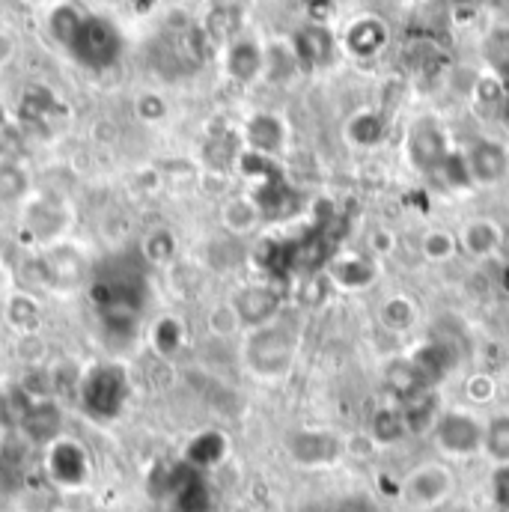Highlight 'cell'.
<instances>
[{"mask_svg": "<svg viewBox=\"0 0 509 512\" xmlns=\"http://www.w3.org/2000/svg\"><path fill=\"white\" fill-rule=\"evenodd\" d=\"M298 352V337L283 322H268L262 328H254L245 343V364L259 379H283L289 376Z\"/></svg>", "mask_w": 509, "mask_h": 512, "instance_id": "cell-1", "label": "cell"}, {"mask_svg": "<svg viewBox=\"0 0 509 512\" xmlns=\"http://www.w3.org/2000/svg\"><path fill=\"white\" fill-rule=\"evenodd\" d=\"M63 48L72 54V60H78L87 69H111L120 60L123 36L108 18L84 12Z\"/></svg>", "mask_w": 509, "mask_h": 512, "instance_id": "cell-2", "label": "cell"}, {"mask_svg": "<svg viewBox=\"0 0 509 512\" xmlns=\"http://www.w3.org/2000/svg\"><path fill=\"white\" fill-rule=\"evenodd\" d=\"M435 447L444 456L453 459H471L483 453V438H486V420H480L468 408H444L435 429L429 432Z\"/></svg>", "mask_w": 509, "mask_h": 512, "instance_id": "cell-3", "label": "cell"}, {"mask_svg": "<svg viewBox=\"0 0 509 512\" xmlns=\"http://www.w3.org/2000/svg\"><path fill=\"white\" fill-rule=\"evenodd\" d=\"M78 390H81V399L90 408V414L108 420V417L120 414L123 402L128 399L126 370L114 367V364H96L93 370H87Z\"/></svg>", "mask_w": 509, "mask_h": 512, "instance_id": "cell-4", "label": "cell"}, {"mask_svg": "<svg viewBox=\"0 0 509 512\" xmlns=\"http://www.w3.org/2000/svg\"><path fill=\"white\" fill-rule=\"evenodd\" d=\"M453 471L444 462H423L405 474L399 498L414 510H435L453 495Z\"/></svg>", "mask_w": 509, "mask_h": 512, "instance_id": "cell-5", "label": "cell"}, {"mask_svg": "<svg viewBox=\"0 0 509 512\" xmlns=\"http://www.w3.org/2000/svg\"><path fill=\"white\" fill-rule=\"evenodd\" d=\"M286 453L301 468H328L346 456V441L328 429H298L286 438Z\"/></svg>", "mask_w": 509, "mask_h": 512, "instance_id": "cell-6", "label": "cell"}, {"mask_svg": "<svg viewBox=\"0 0 509 512\" xmlns=\"http://www.w3.org/2000/svg\"><path fill=\"white\" fill-rule=\"evenodd\" d=\"M405 149H408V164H411L414 170H420V173H438V167H441L444 158L450 155L444 128L438 126L435 120H429V117L411 123V128H408V140H405Z\"/></svg>", "mask_w": 509, "mask_h": 512, "instance_id": "cell-7", "label": "cell"}, {"mask_svg": "<svg viewBox=\"0 0 509 512\" xmlns=\"http://www.w3.org/2000/svg\"><path fill=\"white\" fill-rule=\"evenodd\" d=\"M230 304H233L242 328L254 331V328H262V325H268V322L277 319L280 304H283V295L271 283H248V286H242L230 298Z\"/></svg>", "mask_w": 509, "mask_h": 512, "instance_id": "cell-8", "label": "cell"}, {"mask_svg": "<svg viewBox=\"0 0 509 512\" xmlns=\"http://www.w3.org/2000/svg\"><path fill=\"white\" fill-rule=\"evenodd\" d=\"M468 167L474 185H498L509 176V146L501 140H477L468 152Z\"/></svg>", "mask_w": 509, "mask_h": 512, "instance_id": "cell-9", "label": "cell"}, {"mask_svg": "<svg viewBox=\"0 0 509 512\" xmlns=\"http://www.w3.org/2000/svg\"><path fill=\"white\" fill-rule=\"evenodd\" d=\"M328 280L337 286V289H346V292H361L367 286L376 283L379 277V268H376V259L367 254H337L331 256L328 268H325Z\"/></svg>", "mask_w": 509, "mask_h": 512, "instance_id": "cell-10", "label": "cell"}, {"mask_svg": "<svg viewBox=\"0 0 509 512\" xmlns=\"http://www.w3.org/2000/svg\"><path fill=\"white\" fill-rule=\"evenodd\" d=\"M87 453L72 438H57L48 444V474L63 486H78L87 477Z\"/></svg>", "mask_w": 509, "mask_h": 512, "instance_id": "cell-11", "label": "cell"}, {"mask_svg": "<svg viewBox=\"0 0 509 512\" xmlns=\"http://www.w3.org/2000/svg\"><path fill=\"white\" fill-rule=\"evenodd\" d=\"M501 233H504V224H498L492 218H474L456 233L459 254L471 256V259H489L501 248Z\"/></svg>", "mask_w": 509, "mask_h": 512, "instance_id": "cell-12", "label": "cell"}, {"mask_svg": "<svg viewBox=\"0 0 509 512\" xmlns=\"http://www.w3.org/2000/svg\"><path fill=\"white\" fill-rule=\"evenodd\" d=\"M399 411H402V420H405L408 435H429L435 429V423H438V417H441L444 408H441L438 390L435 387H423L411 399H405L399 405Z\"/></svg>", "mask_w": 509, "mask_h": 512, "instance_id": "cell-13", "label": "cell"}, {"mask_svg": "<svg viewBox=\"0 0 509 512\" xmlns=\"http://www.w3.org/2000/svg\"><path fill=\"white\" fill-rule=\"evenodd\" d=\"M292 51H295V57H298V66H307V69L325 66V63H331V57H334V36H331V30L322 27V24L301 27V30L292 36Z\"/></svg>", "mask_w": 509, "mask_h": 512, "instance_id": "cell-14", "label": "cell"}, {"mask_svg": "<svg viewBox=\"0 0 509 512\" xmlns=\"http://www.w3.org/2000/svg\"><path fill=\"white\" fill-rule=\"evenodd\" d=\"M42 271H45L48 286L69 289V286L84 283L90 265H87V259L78 254L75 248H57V251H51V254L42 259Z\"/></svg>", "mask_w": 509, "mask_h": 512, "instance_id": "cell-15", "label": "cell"}, {"mask_svg": "<svg viewBox=\"0 0 509 512\" xmlns=\"http://www.w3.org/2000/svg\"><path fill=\"white\" fill-rule=\"evenodd\" d=\"M411 361H414V367H417L423 384L426 387H435V384L441 382L456 367V349L450 343H444V340H429V343H423L411 355Z\"/></svg>", "mask_w": 509, "mask_h": 512, "instance_id": "cell-16", "label": "cell"}, {"mask_svg": "<svg viewBox=\"0 0 509 512\" xmlns=\"http://www.w3.org/2000/svg\"><path fill=\"white\" fill-rule=\"evenodd\" d=\"M265 69V51L254 39H233L227 48V75L239 84H251Z\"/></svg>", "mask_w": 509, "mask_h": 512, "instance_id": "cell-17", "label": "cell"}, {"mask_svg": "<svg viewBox=\"0 0 509 512\" xmlns=\"http://www.w3.org/2000/svg\"><path fill=\"white\" fill-rule=\"evenodd\" d=\"M245 140H248L251 152H259V155L271 158L286 143V126L274 114H254L248 120V126H245Z\"/></svg>", "mask_w": 509, "mask_h": 512, "instance_id": "cell-18", "label": "cell"}, {"mask_svg": "<svg viewBox=\"0 0 509 512\" xmlns=\"http://www.w3.org/2000/svg\"><path fill=\"white\" fill-rule=\"evenodd\" d=\"M387 45V27L376 15H361L346 30V48L355 57H376Z\"/></svg>", "mask_w": 509, "mask_h": 512, "instance_id": "cell-19", "label": "cell"}, {"mask_svg": "<svg viewBox=\"0 0 509 512\" xmlns=\"http://www.w3.org/2000/svg\"><path fill=\"white\" fill-rule=\"evenodd\" d=\"M384 387H387V393L402 405L405 399H411L417 390H423L426 384L420 379V373H417V367H414V361H411V355H399V358H390L387 364H384Z\"/></svg>", "mask_w": 509, "mask_h": 512, "instance_id": "cell-20", "label": "cell"}, {"mask_svg": "<svg viewBox=\"0 0 509 512\" xmlns=\"http://www.w3.org/2000/svg\"><path fill=\"white\" fill-rule=\"evenodd\" d=\"M259 221H262V212H259L254 197H233L221 209V224H224L227 236H233V239L254 233Z\"/></svg>", "mask_w": 509, "mask_h": 512, "instance_id": "cell-21", "label": "cell"}, {"mask_svg": "<svg viewBox=\"0 0 509 512\" xmlns=\"http://www.w3.org/2000/svg\"><path fill=\"white\" fill-rule=\"evenodd\" d=\"M21 429L33 441H45V444L57 441L54 438L57 429H60V411H57V405L54 402H33L30 411H27V417L21 420Z\"/></svg>", "mask_w": 509, "mask_h": 512, "instance_id": "cell-22", "label": "cell"}, {"mask_svg": "<svg viewBox=\"0 0 509 512\" xmlns=\"http://www.w3.org/2000/svg\"><path fill=\"white\" fill-rule=\"evenodd\" d=\"M379 322L390 334H408L417 325V304L408 295H387L379 307Z\"/></svg>", "mask_w": 509, "mask_h": 512, "instance_id": "cell-23", "label": "cell"}, {"mask_svg": "<svg viewBox=\"0 0 509 512\" xmlns=\"http://www.w3.org/2000/svg\"><path fill=\"white\" fill-rule=\"evenodd\" d=\"M384 128L387 126H384V117L379 111H358L346 126V137H349V143L370 149V146L382 143Z\"/></svg>", "mask_w": 509, "mask_h": 512, "instance_id": "cell-24", "label": "cell"}, {"mask_svg": "<svg viewBox=\"0 0 509 512\" xmlns=\"http://www.w3.org/2000/svg\"><path fill=\"white\" fill-rule=\"evenodd\" d=\"M483 453H486L495 465L509 468V414H495V417L486 420Z\"/></svg>", "mask_w": 509, "mask_h": 512, "instance_id": "cell-25", "label": "cell"}, {"mask_svg": "<svg viewBox=\"0 0 509 512\" xmlns=\"http://www.w3.org/2000/svg\"><path fill=\"white\" fill-rule=\"evenodd\" d=\"M420 254L426 256L429 262H450L453 256H459V236L453 230L432 227L420 239Z\"/></svg>", "mask_w": 509, "mask_h": 512, "instance_id": "cell-26", "label": "cell"}, {"mask_svg": "<svg viewBox=\"0 0 509 512\" xmlns=\"http://www.w3.org/2000/svg\"><path fill=\"white\" fill-rule=\"evenodd\" d=\"M152 346L161 358H173L179 355V349L185 346V328L176 316H161L152 328Z\"/></svg>", "mask_w": 509, "mask_h": 512, "instance_id": "cell-27", "label": "cell"}, {"mask_svg": "<svg viewBox=\"0 0 509 512\" xmlns=\"http://www.w3.org/2000/svg\"><path fill=\"white\" fill-rule=\"evenodd\" d=\"M408 435L405 429V420H402V411L399 405L396 408H382L373 414V423H370V441L376 444H396Z\"/></svg>", "mask_w": 509, "mask_h": 512, "instance_id": "cell-28", "label": "cell"}, {"mask_svg": "<svg viewBox=\"0 0 509 512\" xmlns=\"http://www.w3.org/2000/svg\"><path fill=\"white\" fill-rule=\"evenodd\" d=\"M268 81L274 84H286L295 72H298V57L292 51V45H271L265 51V69Z\"/></svg>", "mask_w": 509, "mask_h": 512, "instance_id": "cell-29", "label": "cell"}, {"mask_svg": "<svg viewBox=\"0 0 509 512\" xmlns=\"http://www.w3.org/2000/svg\"><path fill=\"white\" fill-rule=\"evenodd\" d=\"M236 30H239V12L233 6H215L203 27L209 42H233Z\"/></svg>", "mask_w": 509, "mask_h": 512, "instance_id": "cell-30", "label": "cell"}, {"mask_svg": "<svg viewBox=\"0 0 509 512\" xmlns=\"http://www.w3.org/2000/svg\"><path fill=\"white\" fill-rule=\"evenodd\" d=\"M27 227H30V233L36 239H51V236H57L66 227V215H63L60 206H36L30 212Z\"/></svg>", "mask_w": 509, "mask_h": 512, "instance_id": "cell-31", "label": "cell"}, {"mask_svg": "<svg viewBox=\"0 0 509 512\" xmlns=\"http://www.w3.org/2000/svg\"><path fill=\"white\" fill-rule=\"evenodd\" d=\"M224 450H227L224 438H221L218 432H206V435H200V438L188 447V462L197 465V468H209V465H215V462L224 456Z\"/></svg>", "mask_w": 509, "mask_h": 512, "instance_id": "cell-32", "label": "cell"}, {"mask_svg": "<svg viewBox=\"0 0 509 512\" xmlns=\"http://www.w3.org/2000/svg\"><path fill=\"white\" fill-rule=\"evenodd\" d=\"M435 176H441V182H444L447 188H471V185H474L468 158H465L462 152H453V149H450V155L444 158V164L438 167Z\"/></svg>", "mask_w": 509, "mask_h": 512, "instance_id": "cell-33", "label": "cell"}, {"mask_svg": "<svg viewBox=\"0 0 509 512\" xmlns=\"http://www.w3.org/2000/svg\"><path fill=\"white\" fill-rule=\"evenodd\" d=\"M239 158H242V152H239V143L233 140V134H218L206 143V161L218 170L239 164Z\"/></svg>", "mask_w": 509, "mask_h": 512, "instance_id": "cell-34", "label": "cell"}, {"mask_svg": "<svg viewBox=\"0 0 509 512\" xmlns=\"http://www.w3.org/2000/svg\"><path fill=\"white\" fill-rule=\"evenodd\" d=\"M39 304L33 301V298H27V295H15L9 304H6V319L21 331H30V328H36L39 325Z\"/></svg>", "mask_w": 509, "mask_h": 512, "instance_id": "cell-35", "label": "cell"}, {"mask_svg": "<svg viewBox=\"0 0 509 512\" xmlns=\"http://www.w3.org/2000/svg\"><path fill=\"white\" fill-rule=\"evenodd\" d=\"M140 254L146 256L149 262H167V259H173L176 256V239H173V233L170 230L149 233L143 239V245H140Z\"/></svg>", "mask_w": 509, "mask_h": 512, "instance_id": "cell-36", "label": "cell"}, {"mask_svg": "<svg viewBox=\"0 0 509 512\" xmlns=\"http://www.w3.org/2000/svg\"><path fill=\"white\" fill-rule=\"evenodd\" d=\"M27 191V176L15 164H0V203H18Z\"/></svg>", "mask_w": 509, "mask_h": 512, "instance_id": "cell-37", "label": "cell"}, {"mask_svg": "<svg viewBox=\"0 0 509 512\" xmlns=\"http://www.w3.org/2000/svg\"><path fill=\"white\" fill-rule=\"evenodd\" d=\"M206 325H209V331H212V334H218V337H230V334H236V331L242 328V322H239V316H236V310H233V304H230V301H227V304L212 307V310H209Z\"/></svg>", "mask_w": 509, "mask_h": 512, "instance_id": "cell-38", "label": "cell"}, {"mask_svg": "<svg viewBox=\"0 0 509 512\" xmlns=\"http://www.w3.org/2000/svg\"><path fill=\"white\" fill-rule=\"evenodd\" d=\"M465 393H468V399L474 402V405H486V402H492L495 399V393H498V382H495V376H489V373H474V376H468V382H465Z\"/></svg>", "mask_w": 509, "mask_h": 512, "instance_id": "cell-39", "label": "cell"}, {"mask_svg": "<svg viewBox=\"0 0 509 512\" xmlns=\"http://www.w3.org/2000/svg\"><path fill=\"white\" fill-rule=\"evenodd\" d=\"M486 57H489V63H492V66H498V69L509 66V30L507 27H498V30H492V33H489V39H486Z\"/></svg>", "mask_w": 509, "mask_h": 512, "instance_id": "cell-40", "label": "cell"}, {"mask_svg": "<svg viewBox=\"0 0 509 512\" xmlns=\"http://www.w3.org/2000/svg\"><path fill=\"white\" fill-rule=\"evenodd\" d=\"M331 286H334V283L328 280V274H313V277H307L304 286H301V301H304L307 307H319V304L328 298Z\"/></svg>", "mask_w": 509, "mask_h": 512, "instance_id": "cell-41", "label": "cell"}, {"mask_svg": "<svg viewBox=\"0 0 509 512\" xmlns=\"http://www.w3.org/2000/svg\"><path fill=\"white\" fill-rule=\"evenodd\" d=\"M477 99L483 105H501L507 99V90H504V84L495 75H489V78H480L477 81Z\"/></svg>", "mask_w": 509, "mask_h": 512, "instance_id": "cell-42", "label": "cell"}, {"mask_svg": "<svg viewBox=\"0 0 509 512\" xmlns=\"http://www.w3.org/2000/svg\"><path fill=\"white\" fill-rule=\"evenodd\" d=\"M167 114V108H164V102L158 99V96H143V99H137V117H143L146 123H155V120H161Z\"/></svg>", "mask_w": 509, "mask_h": 512, "instance_id": "cell-43", "label": "cell"}, {"mask_svg": "<svg viewBox=\"0 0 509 512\" xmlns=\"http://www.w3.org/2000/svg\"><path fill=\"white\" fill-rule=\"evenodd\" d=\"M396 251V236L390 230H376L370 233V256H390Z\"/></svg>", "mask_w": 509, "mask_h": 512, "instance_id": "cell-44", "label": "cell"}, {"mask_svg": "<svg viewBox=\"0 0 509 512\" xmlns=\"http://www.w3.org/2000/svg\"><path fill=\"white\" fill-rule=\"evenodd\" d=\"M12 54H15V42H12V36L0 33V66H3L6 60H12Z\"/></svg>", "mask_w": 509, "mask_h": 512, "instance_id": "cell-45", "label": "cell"}, {"mask_svg": "<svg viewBox=\"0 0 509 512\" xmlns=\"http://www.w3.org/2000/svg\"><path fill=\"white\" fill-rule=\"evenodd\" d=\"M498 254L504 256L509 262V224H504V233H501V248H498Z\"/></svg>", "mask_w": 509, "mask_h": 512, "instance_id": "cell-46", "label": "cell"}]
</instances>
